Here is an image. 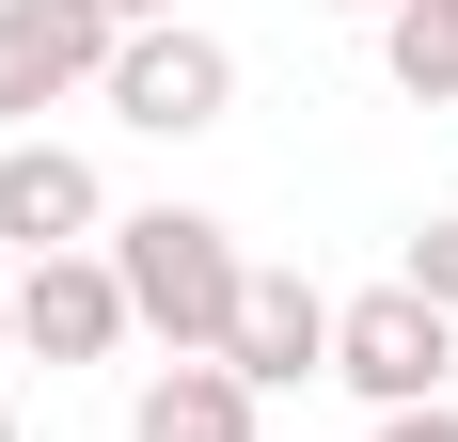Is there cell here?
I'll use <instances>...</instances> for the list:
<instances>
[{
    "mask_svg": "<svg viewBox=\"0 0 458 442\" xmlns=\"http://www.w3.org/2000/svg\"><path fill=\"white\" fill-rule=\"evenodd\" d=\"M111 285H127V316H142V332H158L174 363H222L253 253H237L206 206H127V221H111Z\"/></svg>",
    "mask_w": 458,
    "mask_h": 442,
    "instance_id": "cell-1",
    "label": "cell"
},
{
    "mask_svg": "<svg viewBox=\"0 0 458 442\" xmlns=\"http://www.w3.org/2000/svg\"><path fill=\"white\" fill-rule=\"evenodd\" d=\"M111 127H142V142H190V127H222L237 111V47L206 32V16H158V32H127L111 47Z\"/></svg>",
    "mask_w": 458,
    "mask_h": 442,
    "instance_id": "cell-2",
    "label": "cell"
},
{
    "mask_svg": "<svg viewBox=\"0 0 458 442\" xmlns=\"http://www.w3.org/2000/svg\"><path fill=\"white\" fill-rule=\"evenodd\" d=\"M443 363H458V316L411 301V285H364V301H332V379L364 411H443Z\"/></svg>",
    "mask_w": 458,
    "mask_h": 442,
    "instance_id": "cell-3",
    "label": "cell"
},
{
    "mask_svg": "<svg viewBox=\"0 0 458 442\" xmlns=\"http://www.w3.org/2000/svg\"><path fill=\"white\" fill-rule=\"evenodd\" d=\"M111 47H127L111 0H0V127L32 142L80 80H111Z\"/></svg>",
    "mask_w": 458,
    "mask_h": 442,
    "instance_id": "cell-4",
    "label": "cell"
},
{
    "mask_svg": "<svg viewBox=\"0 0 458 442\" xmlns=\"http://www.w3.org/2000/svg\"><path fill=\"white\" fill-rule=\"evenodd\" d=\"M142 316H127V285H111V253H32L16 268V348L32 363H111Z\"/></svg>",
    "mask_w": 458,
    "mask_h": 442,
    "instance_id": "cell-5",
    "label": "cell"
},
{
    "mask_svg": "<svg viewBox=\"0 0 458 442\" xmlns=\"http://www.w3.org/2000/svg\"><path fill=\"white\" fill-rule=\"evenodd\" d=\"M222 363L253 379V395H301V379H332V301L301 285V268H253V285H237V332H222Z\"/></svg>",
    "mask_w": 458,
    "mask_h": 442,
    "instance_id": "cell-6",
    "label": "cell"
},
{
    "mask_svg": "<svg viewBox=\"0 0 458 442\" xmlns=\"http://www.w3.org/2000/svg\"><path fill=\"white\" fill-rule=\"evenodd\" d=\"M95 221H111V190H95V158L80 142H0V237H16V253H80Z\"/></svg>",
    "mask_w": 458,
    "mask_h": 442,
    "instance_id": "cell-7",
    "label": "cell"
},
{
    "mask_svg": "<svg viewBox=\"0 0 458 442\" xmlns=\"http://www.w3.org/2000/svg\"><path fill=\"white\" fill-rule=\"evenodd\" d=\"M127 442H253V379L237 363H158L127 395Z\"/></svg>",
    "mask_w": 458,
    "mask_h": 442,
    "instance_id": "cell-8",
    "label": "cell"
},
{
    "mask_svg": "<svg viewBox=\"0 0 458 442\" xmlns=\"http://www.w3.org/2000/svg\"><path fill=\"white\" fill-rule=\"evenodd\" d=\"M379 64H395L411 111H458V16L443 0H395V16H379Z\"/></svg>",
    "mask_w": 458,
    "mask_h": 442,
    "instance_id": "cell-9",
    "label": "cell"
},
{
    "mask_svg": "<svg viewBox=\"0 0 458 442\" xmlns=\"http://www.w3.org/2000/svg\"><path fill=\"white\" fill-rule=\"evenodd\" d=\"M395 285H411V301H443V316H458V206H443V221H411V253H395Z\"/></svg>",
    "mask_w": 458,
    "mask_h": 442,
    "instance_id": "cell-10",
    "label": "cell"
},
{
    "mask_svg": "<svg viewBox=\"0 0 458 442\" xmlns=\"http://www.w3.org/2000/svg\"><path fill=\"white\" fill-rule=\"evenodd\" d=\"M364 442H458V411H379Z\"/></svg>",
    "mask_w": 458,
    "mask_h": 442,
    "instance_id": "cell-11",
    "label": "cell"
},
{
    "mask_svg": "<svg viewBox=\"0 0 458 442\" xmlns=\"http://www.w3.org/2000/svg\"><path fill=\"white\" fill-rule=\"evenodd\" d=\"M158 16H190V0H111V32H158Z\"/></svg>",
    "mask_w": 458,
    "mask_h": 442,
    "instance_id": "cell-12",
    "label": "cell"
},
{
    "mask_svg": "<svg viewBox=\"0 0 458 442\" xmlns=\"http://www.w3.org/2000/svg\"><path fill=\"white\" fill-rule=\"evenodd\" d=\"M0 348H16V285H0Z\"/></svg>",
    "mask_w": 458,
    "mask_h": 442,
    "instance_id": "cell-13",
    "label": "cell"
},
{
    "mask_svg": "<svg viewBox=\"0 0 458 442\" xmlns=\"http://www.w3.org/2000/svg\"><path fill=\"white\" fill-rule=\"evenodd\" d=\"M348 16H395V0H348Z\"/></svg>",
    "mask_w": 458,
    "mask_h": 442,
    "instance_id": "cell-14",
    "label": "cell"
},
{
    "mask_svg": "<svg viewBox=\"0 0 458 442\" xmlns=\"http://www.w3.org/2000/svg\"><path fill=\"white\" fill-rule=\"evenodd\" d=\"M0 442H16V411H0Z\"/></svg>",
    "mask_w": 458,
    "mask_h": 442,
    "instance_id": "cell-15",
    "label": "cell"
},
{
    "mask_svg": "<svg viewBox=\"0 0 458 442\" xmlns=\"http://www.w3.org/2000/svg\"><path fill=\"white\" fill-rule=\"evenodd\" d=\"M443 16H458V0H443Z\"/></svg>",
    "mask_w": 458,
    "mask_h": 442,
    "instance_id": "cell-16",
    "label": "cell"
}]
</instances>
